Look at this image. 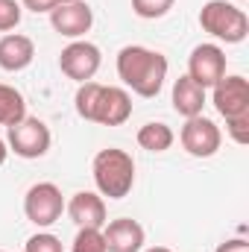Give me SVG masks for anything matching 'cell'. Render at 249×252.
<instances>
[{
  "instance_id": "6da1fadb",
  "label": "cell",
  "mask_w": 249,
  "mask_h": 252,
  "mask_svg": "<svg viewBox=\"0 0 249 252\" xmlns=\"http://www.w3.org/2000/svg\"><path fill=\"white\" fill-rule=\"evenodd\" d=\"M167 56L158 50H150L144 44H126L118 53V76L126 88L138 97H158L167 79Z\"/></svg>"
},
{
  "instance_id": "7a4b0ae2",
  "label": "cell",
  "mask_w": 249,
  "mask_h": 252,
  "mask_svg": "<svg viewBox=\"0 0 249 252\" xmlns=\"http://www.w3.org/2000/svg\"><path fill=\"white\" fill-rule=\"evenodd\" d=\"M91 176L100 196L124 199L135 185V161L126 150H118V147L100 150L91 161Z\"/></svg>"
},
{
  "instance_id": "3957f363",
  "label": "cell",
  "mask_w": 249,
  "mask_h": 252,
  "mask_svg": "<svg viewBox=\"0 0 249 252\" xmlns=\"http://www.w3.org/2000/svg\"><path fill=\"white\" fill-rule=\"evenodd\" d=\"M199 27L226 44H241L249 35V18L247 12L232 3V0H208L199 9Z\"/></svg>"
},
{
  "instance_id": "277c9868",
  "label": "cell",
  "mask_w": 249,
  "mask_h": 252,
  "mask_svg": "<svg viewBox=\"0 0 249 252\" xmlns=\"http://www.w3.org/2000/svg\"><path fill=\"white\" fill-rule=\"evenodd\" d=\"M53 144V135H50V126L44 124L41 118H24L15 126H9V135H6V147L9 153H15L18 158H41L47 156Z\"/></svg>"
},
{
  "instance_id": "5b68a950",
  "label": "cell",
  "mask_w": 249,
  "mask_h": 252,
  "mask_svg": "<svg viewBox=\"0 0 249 252\" xmlns=\"http://www.w3.org/2000/svg\"><path fill=\"white\" fill-rule=\"evenodd\" d=\"M62 211H64V196L59 185H53V182H35L24 196V214L38 229L53 226L62 217Z\"/></svg>"
},
{
  "instance_id": "8992f818",
  "label": "cell",
  "mask_w": 249,
  "mask_h": 252,
  "mask_svg": "<svg viewBox=\"0 0 249 252\" xmlns=\"http://www.w3.org/2000/svg\"><path fill=\"white\" fill-rule=\"evenodd\" d=\"M100 64H103V53H100V47L91 44V41H82V38L70 41V44L62 50V56H59V67H62V73L67 76V79L79 82V85H82V82H91V79L97 76Z\"/></svg>"
},
{
  "instance_id": "52a82bcc",
  "label": "cell",
  "mask_w": 249,
  "mask_h": 252,
  "mask_svg": "<svg viewBox=\"0 0 249 252\" xmlns=\"http://www.w3.org/2000/svg\"><path fill=\"white\" fill-rule=\"evenodd\" d=\"M179 141H182L187 156H193V158H211L220 150V144H223V132H220V126L214 124V121L196 115V118H187L185 121L182 132H179Z\"/></svg>"
},
{
  "instance_id": "ba28073f",
  "label": "cell",
  "mask_w": 249,
  "mask_h": 252,
  "mask_svg": "<svg viewBox=\"0 0 249 252\" xmlns=\"http://www.w3.org/2000/svg\"><path fill=\"white\" fill-rule=\"evenodd\" d=\"M187 76L202 88H214L226 76V50L220 44H196L187 56Z\"/></svg>"
},
{
  "instance_id": "9c48e42d",
  "label": "cell",
  "mask_w": 249,
  "mask_h": 252,
  "mask_svg": "<svg viewBox=\"0 0 249 252\" xmlns=\"http://www.w3.org/2000/svg\"><path fill=\"white\" fill-rule=\"evenodd\" d=\"M129 118H132V97H129V91L118 88V85H100L88 124L124 126Z\"/></svg>"
},
{
  "instance_id": "30bf717a",
  "label": "cell",
  "mask_w": 249,
  "mask_h": 252,
  "mask_svg": "<svg viewBox=\"0 0 249 252\" xmlns=\"http://www.w3.org/2000/svg\"><path fill=\"white\" fill-rule=\"evenodd\" d=\"M211 103H214V109H217L223 118L249 115V82H247V76H241V73L223 76V79L214 85Z\"/></svg>"
},
{
  "instance_id": "8fae6325",
  "label": "cell",
  "mask_w": 249,
  "mask_h": 252,
  "mask_svg": "<svg viewBox=\"0 0 249 252\" xmlns=\"http://www.w3.org/2000/svg\"><path fill=\"white\" fill-rule=\"evenodd\" d=\"M50 24H53V30H56L59 35L76 41V38H82V35L94 27V9H91L85 0L59 3V6L50 12Z\"/></svg>"
},
{
  "instance_id": "7c38bea8",
  "label": "cell",
  "mask_w": 249,
  "mask_h": 252,
  "mask_svg": "<svg viewBox=\"0 0 249 252\" xmlns=\"http://www.w3.org/2000/svg\"><path fill=\"white\" fill-rule=\"evenodd\" d=\"M64 211L76 223V229H103L109 223V217H106V199L97 190H76L64 202Z\"/></svg>"
},
{
  "instance_id": "4fadbf2b",
  "label": "cell",
  "mask_w": 249,
  "mask_h": 252,
  "mask_svg": "<svg viewBox=\"0 0 249 252\" xmlns=\"http://www.w3.org/2000/svg\"><path fill=\"white\" fill-rule=\"evenodd\" d=\"M103 238H106V252H141L147 232L138 220L118 217V220L103 226Z\"/></svg>"
},
{
  "instance_id": "5bb4252c",
  "label": "cell",
  "mask_w": 249,
  "mask_h": 252,
  "mask_svg": "<svg viewBox=\"0 0 249 252\" xmlns=\"http://www.w3.org/2000/svg\"><path fill=\"white\" fill-rule=\"evenodd\" d=\"M35 59V44L30 35H21V32H6L0 38V70L6 73H18V70H27Z\"/></svg>"
},
{
  "instance_id": "9a60e30c",
  "label": "cell",
  "mask_w": 249,
  "mask_h": 252,
  "mask_svg": "<svg viewBox=\"0 0 249 252\" xmlns=\"http://www.w3.org/2000/svg\"><path fill=\"white\" fill-rule=\"evenodd\" d=\"M202 109H205V88L196 85L187 73L179 76V79L173 82V112L182 115L187 121V118L202 115Z\"/></svg>"
},
{
  "instance_id": "2e32d148",
  "label": "cell",
  "mask_w": 249,
  "mask_h": 252,
  "mask_svg": "<svg viewBox=\"0 0 249 252\" xmlns=\"http://www.w3.org/2000/svg\"><path fill=\"white\" fill-rule=\"evenodd\" d=\"M135 141H138V147L147 150V153H167V150L173 147L176 135H173V129H170L167 124H161V121H150V124H144L141 129H138Z\"/></svg>"
},
{
  "instance_id": "e0dca14e",
  "label": "cell",
  "mask_w": 249,
  "mask_h": 252,
  "mask_svg": "<svg viewBox=\"0 0 249 252\" xmlns=\"http://www.w3.org/2000/svg\"><path fill=\"white\" fill-rule=\"evenodd\" d=\"M27 118V100L15 85L0 82V126H15L18 121Z\"/></svg>"
},
{
  "instance_id": "ac0fdd59",
  "label": "cell",
  "mask_w": 249,
  "mask_h": 252,
  "mask_svg": "<svg viewBox=\"0 0 249 252\" xmlns=\"http://www.w3.org/2000/svg\"><path fill=\"white\" fill-rule=\"evenodd\" d=\"M70 252H106V238L103 229H79L73 238Z\"/></svg>"
},
{
  "instance_id": "d6986e66",
  "label": "cell",
  "mask_w": 249,
  "mask_h": 252,
  "mask_svg": "<svg viewBox=\"0 0 249 252\" xmlns=\"http://www.w3.org/2000/svg\"><path fill=\"white\" fill-rule=\"evenodd\" d=\"M176 0H132V12L144 21H156V18H164L170 9H173Z\"/></svg>"
},
{
  "instance_id": "ffe728a7",
  "label": "cell",
  "mask_w": 249,
  "mask_h": 252,
  "mask_svg": "<svg viewBox=\"0 0 249 252\" xmlns=\"http://www.w3.org/2000/svg\"><path fill=\"white\" fill-rule=\"evenodd\" d=\"M21 0H0V32H12L21 24Z\"/></svg>"
},
{
  "instance_id": "44dd1931",
  "label": "cell",
  "mask_w": 249,
  "mask_h": 252,
  "mask_svg": "<svg viewBox=\"0 0 249 252\" xmlns=\"http://www.w3.org/2000/svg\"><path fill=\"white\" fill-rule=\"evenodd\" d=\"M24 252H64V247H62V241H59L56 235L38 232V235H32V238L24 244Z\"/></svg>"
},
{
  "instance_id": "7402d4cb",
  "label": "cell",
  "mask_w": 249,
  "mask_h": 252,
  "mask_svg": "<svg viewBox=\"0 0 249 252\" xmlns=\"http://www.w3.org/2000/svg\"><path fill=\"white\" fill-rule=\"evenodd\" d=\"M226 132L235 144H249V115H238V118H226Z\"/></svg>"
},
{
  "instance_id": "603a6c76",
  "label": "cell",
  "mask_w": 249,
  "mask_h": 252,
  "mask_svg": "<svg viewBox=\"0 0 249 252\" xmlns=\"http://www.w3.org/2000/svg\"><path fill=\"white\" fill-rule=\"evenodd\" d=\"M59 3L56 0H21V9H30L35 15H50Z\"/></svg>"
},
{
  "instance_id": "cb8c5ba5",
  "label": "cell",
  "mask_w": 249,
  "mask_h": 252,
  "mask_svg": "<svg viewBox=\"0 0 249 252\" xmlns=\"http://www.w3.org/2000/svg\"><path fill=\"white\" fill-rule=\"evenodd\" d=\"M214 252H249V244L244 238H229V241H223Z\"/></svg>"
},
{
  "instance_id": "d4e9b609",
  "label": "cell",
  "mask_w": 249,
  "mask_h": 252,
  "mask_svg": "<svg viewBox=\"0 0 249 252\" xmlns=\"http://www.w3.org/2000/svg\"><path fill=\"white\" fill-rule=\"evenodd\" d=\"M6 158H9V147H6V141L0 138V164H6Z\"/></svg>"
},
{
  "instance_id": "484cf974",
  "label": "cell",
  "mask_w": 249,
  "mask_h": 252,
  "mask_svg": "<svg viewBox=\"0 0 249 252\" xmlns=\"http://www.w3.org/2000/svg\"><path fill=\"white\" fill-rule=\"evenodd\" d=\"M144 252H173L170 247H150V250H144Z\"/></svg>"
},
{
  "instance_id": "4316f807",
  "label": "cell",
  "mask_w": 249,
  "mask_h": 252,
  "mask_svg": "<svg viewBox=\"0 0 249 252\" xmlns=\"http://www.w3.org/2000/svg\"><path fill=\"white\" fill-rule=\"evenodd\" d=\"M56 3H73V0H56Z\"/></svg>"
},
{
  "instance_id": "83f0119b",
  "label": "cell",
  "mask_w": 249,
  "mask_h": 252,
  "mask_svg": "<svg viewBox=\"0 0 249 252\" xmlns=\"http://www.w3.org/2000/svg\"><path fill=\"white\" fill-rule=\"evenodd\" d=\"M232 3H247V0H232Z\"/></svg>"
},
{
  "instance_id": "f1b7e54d",
  "label": "cell",
  "mask_w": 249,
  "mask_h": 252,
  "mask_svg": "<svg viewBox=\"0 0 249 252\" xmlns=\"http://www.w3.org/2000/svg\"><path fill=\"white\" fill-rule=\"evenodd\" d=\"M0 252H6V250H0Z\"/></svg>"
}]
</instances>
